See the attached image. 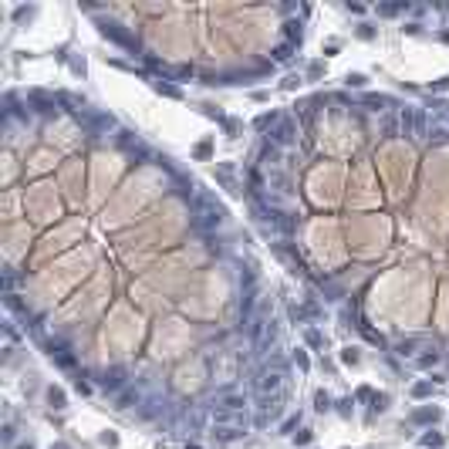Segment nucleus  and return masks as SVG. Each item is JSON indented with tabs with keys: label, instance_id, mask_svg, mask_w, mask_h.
<instances>
[{
	"label": "nucleus",
	"instance_id": "obj_1",
	"mask_svg": "<svg viewBox=\"0 0 449 449\" xmlns=\"http://www.w3.org/2000/svg\"><path fill=\"white\" fill-rule=\"evenodd\" d=\"M439 409H415L412 412V422H439Z\"/></svg>",
	"mask_w": 449,
	"mask_h": 449
},
{
	"label": "nucleus",
	"instance_id": "obj_2",
	"mask_svg": "<svg viewBox=\"0 0 449 449\" xmlns=\"http://www.w3.org/2000/svg\"><path fill=\"white\" fill-rule=\"evenodd\" d=\"M213 436H216L220 443H233V439L244 436V429H226V426H220V429H213Z\"/></svg>",
	"mask_w": 449,
	"mask_h": 449
},
{
	"label": "nucleus",
	"instance_id": "obj_3",
	"mask_svg": "<svg viewBox=\"0 0 449 449\" xmlns=\"http://www.w3.org/2000/svg\"><path fill=\"white\" fill-rule=\"evenodd\" d=\"M345 85H348V88H365L368 78L361 75V71H348V75H345Z\"/></svg>",
	"mask_w": 449,
	"mask_h": 449
},
{
	"label": "nucleus",
	"instance_id": "obj_4",
	"mask_svg": "<svg viewBox=\"0 0 449 449\" xmlns=\"http://www.w3.org/2000/svg\"><path fill=\"white\" fill-rule=\"evenodd\" d=\"M314 409L328 412V409H331V395H328V392H314Z\"/></svg>",
	"mask_w": 449,
	"mask_h": 449
},
{
	"label": "nucleus",
	"instance_id": "obj_5",
	"mask_svg": "<svg viewBox=\"0 0 449 449\" xmlns=\"http://www.w3.org/2000/svg\"><path fill=\"white\" fill-rule=\"evenodd\" d=\"M152 88H155L159 95H169V98H183V92H179V88H172V85H162V81H155Z\"/></svg>",
	"mask_w": 449,
	"mask_h": 449
},
{
	"label": "nucleus",
	"instance_id": "obj_6",
	"mask_svg": "<svg viewBox=\"0 0 449 449\" xmlns=\"http://www.w3.org/2000/svg\"><path fill=\"white\" fill-rule=\"evenodd\" d=\"M436 389H432V382H415V389H412V395L415 399H426V395H432Z\"/></svg>",
	"mask_w": 449,
	"mask_h": 449
},
{
	"label": "nucleus",
	"instance_id": "obj_7",
	"mask_svg": "<svg viewBox=\"0 0 449 449\" xmlns=\"http://www.w3.org/2000/svg\"><path fill=\"white\" fill-rule=\"evenodd\" d=\"M48 402H51L54 409H64V392H61V389H48Z\"/></svg>",
	"mask_w": 449,
	"mask_h": 449
},
{
	"label": "nucleus",
	"instance_id": "obj_8",
	"mask_svg": "<svg viewBox=\"0 0 449 449\" xmlns=\"http://www.w3.org/2000/svg\"><path fill=\"white\" fill-rule=\"evenodd\" d=\"M372 409H375V412H385V409H389V395H385V392L372 395Z\"/></svg>",
	"mask_w": 449,
	"mask_h": 449
},
{
	"label": "nucleus",
	"instance_id": "obj_9",
	"mask_svg": "<svg viewBox=\"0 0 449 449\" xmlns=\"http://www.w3.org/2000/svg\"><path fill=\"white\" fill-rule=\"evenodd\" d=\"M422 446H443V432H426L422 436Z\"/></svg>",
	"mask_w": 449,
	"mask_h": 449
},
{
	"label": "nucleus",
	"instance_id": "obj_10",
	"mask_svg": "<svg viewBox=\"0 0 449 449\" xmlns=\"http://www.w3.org/2000/svg\"><path fill=\"white\" fill-rule=\"evenodd\" d=\"M358 348H345V355H341V361H345V365H358Z\"/></svg>",
	"mask_w": 449,
	"mask_h": 449
},
{
	"label": "nucleus",
	"instance_id": "obj_11",
	"mask_svg": "<svg viewBox=\"0 0 449 449\" xmlns=\"http://www.w3.org/2000/svg\"><path fill=\"white\" fill-rule=\"evenodd\" d=\"M307 341H311L314 348H321V345H324V338H321V331H318V328H307Z\"/></svg>",
	"mask_w": 449,
	"mask_h": 449
},
{
	"label": "nucleus",
	"instance_id": "obj_12",
	"mask_svg": "<svg viewBox=\"0 0 449 449\" xmlns=\"http://www.w3.org/2000/svg\"><path fill=\"white\" fill-rule=\"evenodd\" d=\"M294 443H298V446H311V443H314V436L304 429V432H298V436H294Z\"/></svg>",
	"mask_w": 449,
	"mask_h": 449
},
{
	"label": "nucleus",
	"instance_id": "obj_13",
	"mask_svg": "<svg viewBox=\"0 0 449 449\" xmlns=\"http://www.w3.org/2000/svg\"><path fill=\"white\" fill-rule=\"evenodd\" d=\"M429 88H432V92H449V75H443L439 81H432Z\"/></svg>",
	"mask_w": 449,
	"mask_h": 449
},
{
	"label": "nucleus",
	"instance_id": "obj_14",
	"mask_svg": "<svg viewBox=\"0 0 449 449\" xmlns=\"http://www.w3.org/2000/svg\"><path fill=\"white\" fill-rule=\"evenodd\" d=\"M358 38H361V41H372V38H375L372 24H361V27H358Z\"/></svg>",
	"mask_w": 449,
	"mask_h": 449
},
{
	"label": "nucleus",
	"instance_id": "obj_15",
	"mask_svg": "<svg viewBox=\"0 0 449 449\" xmlns=\"http://www.w3.org/2000/svg\"><path fill=\"white\" fill-rule=\"evenodd\" d=\"M294 361H298V365H300V368H304V372H307V368H311V361H307V355H304V351H300V348H298V351H294Z\"/></svg>",
	"mask_w": 449,
	"mask_h": 449
},
{
	"label": "nucleus",
	"instance_id": "obj_16",
	"mask_svg": "<svg viewBox=\"0 0 449 449\" xmlns=\"http://www.w3.org/2000/svg\"><path fill=\"white\" fill-rule=\"evenodd\" d=\"M436 361H439V355H436V351H432V355H422V358H419V365H422V368H429V365H436Z\"/></svg>",
	"mask_w": 449,
	"mask_h": 449
},
{
	"label": "nucleus",
	"instance_id": "obj_17",
	"mask_svg": "<svg viewBox=\"0 0 449 449\" xmlns=\"http://www.w3.org/2000/svg\"><path fill=\"white\" fill-rule=\"evenodd\" d=\"M298 422H300L298 415H291V419H287V422H284V426H281V432H291V429H294V426H298Z\"/></svg>",
	"mask_w": 449,
	"mask_h": 449
}]
</instances>
